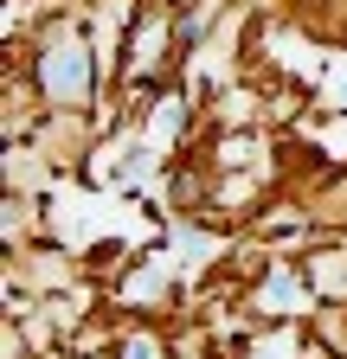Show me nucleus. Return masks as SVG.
I'll return each mask as SVG.
<instances>
[{"label":"nucleus","instance_id":"1","mask_svg":"<svg viewBox=\"0 0 347 359\" xmlns=\"http://www.w3.org/2000/svg\"><path fill=\"white\" fill-rule=\"evenodd\" d=\"M46 83L52 90H84V58L77 52H52L46 58Z\"/></svg>","mask_w":347,"mask_h":359},{"label":"nucleus","instance_id":"2","mask_svg":"<svg viewBox=\"0 0 347 359\" xmlns=\"http://www.w3.org/2000/svg\"><path fill=\"white\" fill-rule=\"evenodd\" d=\"M341 97H347V83H341Z\"/></svg>","mask_w":347,"mask_h":359}]
</instances>
